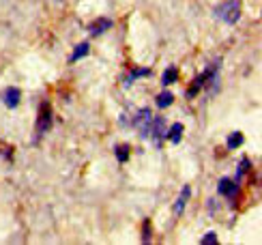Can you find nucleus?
Here are the masks:
<instances>
[{
    "label": "nucleus",
    "mask_w": 262,
    "mask_h": 245,
    "mask_svg": "<svg viewBox=\"0 0 262 245\" xmlns=\"http://www.w3.org/2000/svg\"><path fill=\"white\" fill-rule=\"evenodd\" d=\"M215 13L220 19H224L226 24H234V22L241 17V5H238V0H226V3H222L215 9Z\"/></svg>",
    "instance_id": "obj_1"
},
{
    "label": "nucleus",
    "mask_w": 262,
    "mask_h": 245,
    "mask_svg": "<svg viewBox=\"0 0 262 245\" xmlns=\"http://www.w3.org/2000/svg\"><path fill=\"white\" fill-rule=\"evenodd\" d=\"M52 127V108L50 104H41L39 116H37V133H46Z\"/></svg>",
    "instance_id": "obj_2"
},
{
    "label": "nucleus",
    "mask_w": 262,
    "mask_h": 245,
    "mask_svg": "<svg viewBox=\"0 0 262 245\" xmlns=\"http://www.w3.org/2000/svg\"><path fill=\"white\" fill-rule=\"evenodd\" d=\"M150 122H152L150 112H148V110H142V112L136 116L134 125H136V129H138L140 133H148V131H150Z\"/></svg>",
    "instance_id": "obj_3"
},
{
    "label": "nucleus",
    "mask_w": 262,
    "mask_h": 245,
    "mask_svg": "<svg viewBox=\"0 0 262 245\" xmlns=\"http://www.w3.org/2000/svg\"><path fill=\"white\" fill-rule=\"evenodd\" d=\"M19 99H21V93H19V88H15V86H9L7 91L3 93V101H5L7 108H17Z\"/></svg>",
    "instance_id": "obj_4"
},
{
    "label": "nucleus",
    "mask_w": 262,
    "mask_h": 245,
    "mask_svg": "<svg viewBox=\"0 0 262 245\" xmlns=\"http://www.w3.org/2000/svg\"><path fill=\"white\" fill-rule=\"evenodd\" d=\"M220 194L226 196L228 200H232V198L238 196V185L232 183V181H228V179H222L220 181Z\"/></svg>",
    "instance_id": "obj_5"
},
{
    "label": "nucleus",
    "mask_w": 262,
    "mask_h": 245,
    "mask_svg": "<svg viewBox=\"0 0 262 245\" xmlns=\"http://www.w3.org/2000/svg\"><path fill=\"white\" fill-rule=\"evenodd\" d=\"M189 196H191V187L185 185L183 192H181V196H179V200H177V205H174V215H181V213H183V209H185V205H187Z\"/></svg>",
    "instance_id": "obj_6"
},
{
    "label": "nucleus",
    "mask_w": 262,
    "mask_h": 245,
    "mask_svg": "<svg viewBox=\"0 0 262 245\" xmlns=\"http://www.w3.org/2000/svg\"><path fill=\"white\" fill-rule=\"evenodd\" d=\"M107 28H110V19L107 17H99V19H95L93 24H91V35H101V32H105Z\"/></svg>",
    "instance_id": "obj_7"
},
{
    "label": "nucleus",
    "mask_w": 262,
    "mask_h": 245,
    "mask_svg": "<svg viewBox=\"0 0 262 245\" xmlns=\"http://www.w3.org/2000/svg\"><path fill=\"white\" fill-rule=\"evenodd\" d=\"M166 129V122H163V118H152V122H150V131H152V136H155V140H159V138H163V131Z\"/></svg>",
    "instance_id": "obj_8"
},
{
    "label": "nucleus",
    "mask_w": 262,
    "mask_h": 245,
    "mask_svg": "<svg viewBox=\"0 0 262 245\" xmlns=\"http://www.w3.org/2000/svg\"><path fill=\"white\" fill-rule=\"evenodd\" d=\"M89 52H91V46H89V43H80V46L75 48V52L71 54V58H69V60H71V63H78V60L84 58Z\"/></svg>",
    "instance_id": "obj_9"
},
{
    "label": "nucleus",
    "mask_w": 262,
    "mask_h": 245,
    "mask_svg": "<svg viewBox=\"0 0 262 245\" xmlns=\"http://www.w3.org/2000/svg\"><path fill=\"white\" fill-rule=\"evenodd\" d=\"M177 77H179L177 67H168V69L163 71V75H161V82L168 86V84H172V82H177Z\"/></svg>",
    "instance_id": "obj_10"
},
{
    "label": "nucleus",
    "mask_w": 262,
    "mask_h": 245,
    "mask_svg": "<svg viewBox=\"0 0 262 245\" xmlns=\"http://www.w3.org/2000/svg\"><path fill=\"white\" fill-rule=\"evenodd\" d=\"M243 142H245V138H243V133H241V131H234V133H232V136H230V138H228V142H226V144H228V149H230V151H232V149H238V147H241V144H243Z\"/></svg>",
    "instance_id": "obj_11"
},
{
    "label": "nucleus",
    "mask_w": 262,
    "mask_h": 245,
    "mask_svg": "<svg viewBox=\"0 0 262 245\" xmlns=\"http://www.w3.org/2000/svg\"><path fill=\"white\" fill-rule=\"evenodd\" d=\"M166 136H168V138H170V142H174V144L181 142V136H183V125H181V122H177V125H172Z\"/></svg>",
    "instance_id": "obj_12"
},
{
    "label": "nucleus",
    "mask_w": 262,
    "mask_h": 245,
    "mask_svg": "<svg viewBox=\"0 0 262 245\" xmlns=\"http://www.w3.org/2000/svg\"><path fill=\"white\" fill-rule=\"evenodd\" d=\"M172 101H174V95L168 93V91H163V93L157 95V106H159V108H170Z\"/></svg>",
    "instance_id": "obj_13"
},
{
    "label": "nucleus",
    "mask_w": 262,
    "mask_h": 245,
    "mask_svg": "<svg viewBox=\"0 0 262 245\" xmlns=\"http://www.w3.org/2000/svg\"><path fill=\"white\" fill-rule=\"evenodd\" d=\"M127 157H129V147H116V159L118 161H127Z\"/></svg>",
    "instance_id": "obj_14"
},
{
    "label": "nucleus",
    "mask_w": 262,
    "mask_h": 245,
    "mask_svg": "<svg viewBox=\"0 0 262 245\" xmlns=\"http://www.w3.org/2000/svg\"><path fill=\"white\" fill-rule=\"evenodd\" d=\"M209 243H217V237H215V232H209V235H206L204 239H202V245H209Z\"/></svg>",
    "instance_id": "obj_15"
}]
</instances>
